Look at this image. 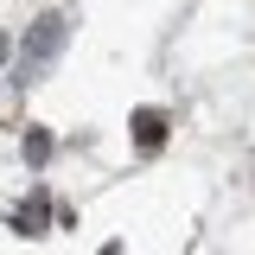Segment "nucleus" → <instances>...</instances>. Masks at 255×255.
Instances as JSON below:
<instances>
[{
	"mask_svg": "<svg viewBox=\"0 0 255 255\" xmlns=\"http://www.w3.org/2000/svg\"><path fill=\"white\" fill-rule=\"evenodd\" d=\"M64 51V13H38L26 32V51H19V83H26L32 70H45V64Z\"/></svg>",
	"mask_w": 255,
	"mask_h": 255,
	"instance_id": "nucleus-1",
	"label": "nucleus"
},
{
	"mask_svg": "<svg viewBox=\"0 0 255 255\" xmlns=\"http://www.w3.org/2000/svg\"><path fill=\"white\" fill-rule=\"evenodd\" d=\"M45 217H51V198H45V191H32V204L13 211V230H19V236H45Z\"/></svg>",
	"mask_w": 255,
	"mask_h": 255,
	"instance_id": "nucleus-2",
	"label": "nucleus"
},
{
	"mask_svg": "<svg viewBox=\"0 0 255 255\" xmlns=\"http://www.w3.org/2000/svg\"><path fill=\"white\" fill-rule=\"evenodd\" d=\"M134 140H140V153H159V140H166V115H159V109H140V115H134Z\"/></svg>",
	"mask_w": 255,
	"mask_h": 255,
	"instance_id": "nucleus-3",
	"label": "nucleus"
},
{
	"mask_svg": "<svg viewBox=\"0 0 255 255\" xmlns=\"http://www.w3.org/2000/svg\"><path fill=\"white\" fill-rule=\"evenodd\" d=\"M6 51H13V45H6V38H0V64H6Z\"/></svg>",
	"mask_w": 255,
	"mask_h": 255,
	"instance_id": "nucleus-6",
	"label": "nucleus"
},
{
	"mask_svg": "<svg viewBox=\"0 0 255 255\" xmlns=\"http://www.w3.org/2000/svg\"><path fill=\"white\" fill-rule=\"evenodd\" d=\"M102 255H122V243H102Z\"/></svg>",
	"mask_w": 255,
	"mask_h": 255,
	"instance_id": "nucleus-5",
	"label": "nucleus"
},
{
	"mask_svg": "<svg viewBox=\"0 0 255 255\" xmlns=\"http://www.w3.org/2000/svg\"><path fill=\"white\" fill-rule=\"evenodd\" d=\"M26 159L45 166V159H51V134H26Z\"/></svg>",
	"mask_w": 255,
	"mask_h": 255,
	"instance_id": "nucleus-4",
	"label": "nucleus"
}]
</instances>
